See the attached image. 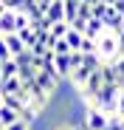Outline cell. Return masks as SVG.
<instances>
[{"mask_svg":"<svg viewBox=\"0 0 124 130\" xmlns=\"http://www.w3.org/2000/svg\"><path fill=\"white\" fill-rule=\"evenodd\" d=\"M0 91H3V93H20V96L26 99V91H23V79H20L17 74H14V76H6L3 82H0ZM26 102H28V99H26Z\"/></svg>","mask_w":124,"mask_h":130,"instance_id":"7","label":"cell"},{"mask_svg":"<svg viewBox=\"0 0 124 130\" xmlns=\"http://www.w3.org/2000/svg\"><path fill=\"white\" fill-rule=\"evenodd\" d=\"M82 37H85V34H82V31H76V28H68V31H65V40H68V45H71L73 51L82 45Z\"/></svg>","mask_w":124,"mask_h":130,"instance_id":"16","label":"cell"},{"mask_svg":"<svg viewBox=\"0 0 124 130\" xmlns=\"http://www.w3.org/2000/svg\"><path fill=\"white\" fill-rule=\"evenodd\" d=\"M85 127H90V130H105L107 127V113L101 110V107H88V113H85Z\"/></svg>","mask_w":124,"mask_h":130,"instance_id":"5","label":"cell"},{"mask_svg":"<svg viewBox=\"0 0 124 130\" xmlns=\"http://www.w3.org/2000/svg\"><path fill=\"white\" fill-rule=\"evenodd\" d=\"M65 3V23H73L79 17V0H62Z\"/></svg>","mask_w":124,"mask_h":130,"instance_id":"14","label":"cell"},{"mask_svg":"<svg viewBox=\"0 0 124 130\" xmlns=\"http://www.w3.org/2000/svg\"><path fill=\"white\" fill-rule=\"evenodd\" d=\"M96 54H99L101 59H116V57H118V34L110 31V28H105L101 37L96 40Z\"/></svg>","mask_w":124,"mask_h":130,"instance_id":"2","label":"cell"},{"mask_svg":"<svg viewBox=\"0 0 124 130\" xmlns=\"http://www.w3.org/2000/svg\"><path fill=\"white\" fill-rule=\"evenodd\" d=\"M101 20H105V26L110 28V31H118V26H121V20H124V14H118L110 3L105 6V11H101Z\"/></svg>","mask_w":124,"mask_h":130,"instance_id":"8","label":"cell"},{"mask_svg":"<svg viewBox=\"0 0 124 130\" xmlns=\"http://www.w3.org/2000/svg\"><path fill=\"white\" fill-rule=\"evenodd\" d=\"M34 79H37V85H39L48 96H54L56 88H59V79H62V76H59L56 71H48V68H37V76H34Z\"/></svg>","mask_w":124,"mask_h":130,"instance_id":"3","label":"cell"},{"mask_svg":"<svg viewBox=\"0 0 124 130\" xmlns=\"http://www.w3.org/2000/svg\"><path fill=\"white\" fill-rule=\"evenodd\" d=\"M45 17L51 20V23H59V20H65V3H62V0H51V6H48Z\"/></svg>","mask_w":124,"mask_h":130,"instance_id":"11","label":"cell"},{"mask_svg":"<svg viewBox=\"0 0 124 130\" xmlns=\"http://www.w3.org/2000/svg\"><path fill=\"white\" fill-rule=\"evenodd\" d=\"M110 6H113V9L118 11V14H124V0H113V3H110Z\"/></svg>","mask_w":124,"mask_h":130,"instance_id":"20","label":"cell"},{"mask_svg":"<svg viewBox=\"0 0 124 130\" xmlns=\"http://www.w3.org/2000/svg\"><path fill=\"white\" fill-rule=\"evenodd\" d=\"M105 130H110V127H105Z\"/></svg>","mask_w":124,"mask_h":130,"instance_id":"25","label":"cell"},{"mask_svg":"<svg viewBox=\"0 0 124 130\" xmlns=\"http://www.w3.org/2000/svg\"><path fill=\"white\" fill-rule=\"evenodd\" d=\"M71 51H73V48L68 45V40H65V37H59V40L54 42V54H71Z\"/></svg>","mask_w":124,"mask_h":130,"instance_id":"18","label":"cell"},{"mask_svg":"<svg viewBox=\"0 0 124 130\" xmlns=\"http://www.w3.org/2000/svg\"><path fill=\"white\" fill-rule=\"evenodd\" d=\"M105 28H107V26H105V20H101V17H96V14H90V17L85 20V28H82V34H85V37H90V40H99Z\"/></svg>","mask_w":124,"mask_h":130,"instance_id":"6","label":"cell"},{"mask_svg":"<svg viewBox=\"0 0 124 130\" xmlns=\"http://www.w3.org/2000/svg\"><path fill=\"white\" fill-rule=\"evenodd\" d=\"M79 51H82V54H93V51H96V40H90V37H82V45H79Z\"/></svg>","mask_w":124,"mask_h":130,"instance_id":"19","label":"cell"},{"mask_svg":"<svg viewBox=\"0 0 124 130\" xmlns=\"http://www.w3.org/2000/svg\"><path fill=\"white\" fill-rule=\"evenodd\" d=\"M71 28V23H65V20H59V23H51V37H65V31Z\"/></svg>","mask_w":124,"mask_h":130,"instance_id":"17","label":"cell"},{"mask_svg":"<svg viewBox=\"0 0 124 130\" xmlns=\"http://www.w3.org/2000/svg\"><path fill=\"white\" fill-rule=\"evenodd\" d=\"M0 105H3V91H0Z\"/></svg>","mask_w":124,"mask_h":130,"instance_id":"22","label":"cell"},{"mask_svg":"<svg viewBox=\"0 0 124 130\" xmlns=\"http://www.w3.org/2000/svg\"><path fill=\"white\" fill-rule=\"evenodd\" d=\"M54 71H56L59 76H71V71H73L71 54H54Z\"/></svg>","mask_w":124,"mask_h":130,"instance_id":"9","label":"cell"},{"mask_svg":"<svg viewBox=\"0 0 124 130\" xmlns=\"http://www.w3.org/2000/svg\"><path fill=\"white\" fill-rule=\"evenodd\" d=\"M17 119H20V113L14 110V107L0 105V122H3V124H11V122H17Z\"/></svg>","mask_w":124,"mask_h":130,"instance_id":"15","label":"cell"},{"mask_svg":"<svg viewBox=\"0 0 124 130\" xmlns=\"http://www.w3.org/2000/svg\"><path fill=\"white\" fill-rule=\"evenodd\" d=\"M101 85H105V74H101V65H99V68H93V71H90V76H88V82L82 85L79 91L85 93V99L90 102V99H93V96H96V93L101 91Z\"/></svg>","mask_w":124,"mask_h":130,"instance_id":"4","label":"cell"},{"mask_svg":"<svg viewBox=\"0 0 124 130\" xmlns=\"http://www.w3.org/2000/svg\"><path fill=\"white\" fill-rule=\"evenodd\" d=\"M118 93H121V85L118 82H105L101 91L90 99V105L93 107H101L105 113H116L118 110Z\"/></svg>","mask_w":124,"mask_h":130,"instance_id":"1","label":"cell"},{"mask_svg":"<svg viewBox=\"0 0 124 130\" xmlns=\"http://www.w3.org/2000/svg\"><path fill=\"white\" fill-rule=\"evenodd\" d=\"M3 40H6V45H9L11 57H17L20 51H26V42L20 40V34H17V31H9V34H3Z\"/></svg>","mask_w":124,"mask_h":130,"instance_id":"10","label":"cell"},{"mask_svg":"<svg viewBox=\"0 0 124 130\" xmlns=\"http://www.w3.org/2000/svg\"><path fill=\"white\" fill-rule=\"evenodd\" d=\"M59 130H73V127H59Z\"/></svg>","mask_w":124,"mask_h":130,"instance_id":"23","label":"cell"},{"mask_svg":"<svg viewBox=\"0 0 124 130\" xmlns=\"http://www.w3.org/2000/svg\"><path fill=\"white\" fill-rule=\"evenodd\" d=\"M101 3H113V0H101Z\"/></svg>","mask_w":124,"mask_h":130,"instance_id":"24","label":"cell"},{"mask_svg":"<svg viewBox=\"0 0 124 130\" xmlns=\"http://www.w3.org/2000/svg\"><path fill=\"white\" fill-rule=\"evenodd\" d=\"M116 113L124 116V88H121V93H118V110H116Z\"/></svg>","mask_w":124,"mask_h":130,"instance_id":"21","label":"cell"},{"mask_svg":"<svg viewBox=\"0 0 124 130\" xmlns=\"http://www.w3.org/2000/svg\"><path fill=\"white\" fill-rule=\"evenodd\" d=\"M9 31H17V20H14V11L6 9L0 14V34H9Z\"/></svg>","mask_w":124,"mask_h":130,"instance_id":"12","label":"cell"},{"mask_svg":"<svg viewBox=\"0 0 124 130\" xmlns=\"http://www.w3.org/2000/svg\"><path fill=\"white\" fill-rule=\"evenodd\" d=\"M85 130H90V127H85Z\"/></svg>","mask_w":124,"mask_h":130,"instance_id":"26","label":"cell"},{"mask_svg":"<svg viewBox=\"0 0 124 130\" xmlns=\"http://www.w3.org/2000/svg\"><path fill=\"white\" fill-rule=\"evenodd\" d=\"M17 34H20V40H23V42H26V48H31V45H34V42L39 40V34H37L34 28H31V23H28L26 28H20Z\"/></svg>","mask_w":124,"mask_h":130,"instance_id":"13","label":"cell"}]
</instances>
